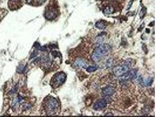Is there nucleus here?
<instances>
[{"instance_id":"obj_10","label":"nucleus","mask_w":156,"mask_h":117,"mask_svg":"<svg viewBox=\"0 0 156 117\" xmlns=\"http://www.w3.org/2000/svg\"><path fill=\"white\" fill-rule=\"evenodd\" d=\"M74 66L77 68H86L88 65L85 60L78 58L74 62Z\"/></svg>"},{"instance_id":"obj_19","label":"nucleus","mask_w":156,"mask_h":117,"mask_svg":"<svg viewBox=\"0 0 156 117\" xmlns=\"http://www.w3.org/2000/svg\"><path fill=\"white\" fill-rule=\"evenodd\" d=\"M113 114H112V113H108L106 114V116H113Z\"/></svg>"},{"instance_id":"obj_6","label":"nucleus","mask_w":156,"mask_h":117,"mask_svg":"<svg viewBox=\"0 0 156 117\" xmlns=\"http://www.w3.org/2000/svg\"><path fill=\"white\" fill-rule=\"evenodd\" d=\"M136 74L137 71L136 70L132 69L129 70L128 72L119 77L122 81H127L134 79L136 77Z\"/></svg>"},{"instance_id":"obj_18","label":"nucleus","mask_w":156,"mask_h":117,"mask_svg":"<svg viewBox=\"0 0 156 117\" xmlns=\"http://www.w3.org/2000/svg\"><path fill=\"white\" fill-rule=\"evenodd\" d=\"M132 3H133V1H132V0H131V1L129 2L128 4V7H127V10H128L130 8L132 5Z\"/></svg>"},{"instance_id":"obj_1","label":"nucleus","mask_w":156,"mask_h":117,"mask_svg":"<svg viewBox=\"0 0 156 117\" xmlns=\"http://www.w3.org/2000/svg\"><path fill=\"white\" fill-rule=\"evenodd\" d=\"M60 12V9L56 0H50L45 7L44 15L47 20L52 21L58 17Z\"/></svg>"},{"instance_id":"obj_8","label":"nucleus","mask_w":156,"mask_h":117,"mask_svg":"<svg viewBox=\"0 0 156 117\" xmlns=\"http://www.w3.org/2000/svg\"><path fill=\"white\" fill-rule=\"evenodd\" d=\"M107 105L106 100L104 99L99 100L95 102L93 106L94 110H98L103 109L106 107Z\"/></svg>"},{"instance_id":"obj_16","label":"nucleus","mask_w":156,"mask_h":117,"mask_svg":"<svg viewBox=\"0 0 156 117\" xmlns=\"http://www.w3.org/2000/svg\"><path fill=\"white\" fill-rule=\"evenodd\" d=\"M24 1L26 3V4H33L34 0H24Z\"/></svg>"},{"instance_id":"obj_15","label":"nucleus","mask_w":156,"mask_h":117,"mask_svg":"<svg viewBox=\"0 0 156 117\" xmlns=\"http://www.w3.org/2000/svg\"><path fill=\"white\" fill-rule=\"evenodd\" d=\"M146 8H142L140 11V17H143V16H144L145 14H146Z\"/></svg>"},{"instance_id":"obj_9","label":"nucleus","mask_w":156,"mask_h":117,"mask_svg":"<svg viewBox=\"0 0 156 117\" xmlns=\"http://www.w3.org/2000/svg\"><path fill=\"white\" fill-rule=\"evenodd\" d=\"M115 92L114 89L111 86H108L104 88L102 91L103 96L106 97H109L114 94Z\"/></svg>"},{"instance_id":"obj_14","label":"nucleus","mask_w":156,"mask_h":117,"mask_svg":"<svg viewBox=\"0 0 156 117\" xmlns=\"http://www.w3.org/2000/svg\"><path fill=\"white\" fill-rule=\"evenodd\" d=\"M97 70V68L95 66H89L87 67L86 68V71L89 73L95 72Z\"/></svg>"},{"instance_id":"obj_2","label":"nucleus","mask_w":156,"mask_h":117,"mask_svg":"<svg viewBox=\"0 0 156 117\" xmlns=\"http://www.w3.org/2000/svg\"><path fill=\"white\" fill-rule=\"evenodd\" d=\"M44 106L48 115H54L58 112L60 106L57 100L53 97H49L44 100Z\"/></svg>"},{"instance_id":"obj_20","label":"nucleus","mask_w":156,"mask_h":117,"mask_svg":"<svg viewBox=\"0 0 156 117\" xmlns=\"http://www.w3.org/2000/svg\"><path fill=\"white\" fill-rule=\"evenodd\" d=\"M109 1H115V0H108Z\"/></svg>"},{"instance_id":"obj_5","label":"nucleus","mask_w":156,"mask_h":117,"mask_svg":"<svg viewBox=\"0 0 156 117\" xmlns=\"http://www.w3.org/2000/svg\"><path fill=\"white\" fill-rule=\"evenodd\" d=\"M129 62H126L125 64L116 66L114 68L113 72L114 74L117 77H120L128 72L130 70Z\"/></svg>"},{"instance_id":"obj_12","label":"nucleus","mask_w":156,"mask_h":117,"mask_svg":"<svg viewBox=\"0 0 156 117\" xmlns=\"http://www.w3.org/2000/svg\"><path fill=\"white\" fill-rule=\"evenodd\" d=\"M95 26L100 29H104L107 27L106 22L104 20H100L96 22Z\"/></svg>"},{"instance_id":"obj_7","label":"nucleus","mask_w":156,"mask_h":117,"mask_svg":"<svg viewBox=\"0 0 156 117\" xmlns=\"http://www.w3.org/2000/svg\"><path fill=\"white\" fill-rule=\"evenodd\" d=\"M8 4L9 8L12 11L18 10L23 6L22 0H9Z\"/></svg>"},{"instance_id":"obj_11","label":"nucleus","mask_w":156,"mask_h":117,"mask_svg":"<svg viewBox=\"0 0 156 117\" xmlns=\"http://www.w3.org/2000/svg\"><path fill=\"white\" fill-rule=\"evenodd\" d=\"M140 84L141 85L144 86H148L151 85L152 84L153 80L151 78H142L140 80Z\"/></svg>"},{"instance_id":"obj_4","label":"nucleus","mask_w":156,"mask_h":117,"mask_svg":"<svg viewBox=\"0 0 156 117\" xmlns=\"http://www.w3.org/2000/svg\"><path fill=\"white\" fill-rule=\"evenodd\" d=\"M66 78V75L63 72L57 73L54 76L51 81V85L53 88H57L64 83Z\"/></svg>"},{"instance_id":"obj_17","label":"nucleus","mask_w":156,"mask_h":117,"mask_svg":"<svg viewBox=\"0 0 156 117\" xmlns=\"http://www.w3.org/2000/svg\"><path fill=\"white\" fill-rule=\"evenodd\" d=\"M26 68L24 67L21 66L20 67L18 68V71L19 72H22L25 71Z\"/></svg>"},{"instance_id":"obj_13","label":"nucleus","mask_w":156,"mask_h":117,"mask_svg":"<svg viewBox=\"0 0 156 117\" xmlns=\"http://www.w3.org/2000/svg\"><path fill=\"white\" fill-rule=\"evenodd\" d=\"M115 9L112 6H107L104 10V14H112L114 12Z\"/></svg>"},{"instance_id":"obj_3","label":"nucleus","mask_w":156,"mask_h":117,"mask_svg":"<svg viewBox=\"0 0 156 117\" xmlns=\"http://www.w3.org/2000/svg\"><path fill=\"white\" fill-rule=\"evenodd\" d=\"M111 50V46L108 44H100L94 50L92 55L93 61L97 62L108 54Z\"/></svg>"}]
</instances>
